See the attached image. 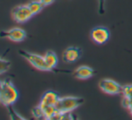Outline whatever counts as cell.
<instances>
[{
  "label": "cell",
  "instance_id": "obj_7",
  "mask_svg": "<svg viewBox=\"0 0 132 120\" xmlns=\"http://www.w3.org/2000/svg\"><path fill=\"white\" fill-rule=\"evenodd\" d=\"M27 33L24 30L18 27L0 31V38H6L14 42H21L25 40Z\"/></svg>",
  "mask_w": 132,
  "mask_h": 120
},
{
  "label": "cell",
  "instance_id": "obj_3",
  "mask_svg": "<svg viewBox=\"0 0 132 120\" xmlns=\"http://www.w3.org/2000/svg\"><path fill=\"white\" fill-rule=\"evenodd\" d=\"M84 103V99L79 97H73V96H66V97H59L57 104L56 109L62 113L72 112L77 109L78 107Z\"/></svg>",
  "mask_w": 132,
  "mask_h": 120
},
{
  "label": "cell",
  "instance_id": "obj_5",
  "mask_svg": "<svg viewBox=\"0 0 132 120\" xmlns=\"http://www.w3.org/2000/svg\"><path fill=\"white\" fill-rule=\"evenodd\" d=\"M122 87L119 82L110 78H104L100 81L99 88L104 93L110 95H118L122 92Z\"/></svg>",
  "mask_w": 132,
  "mask_h": 120
},
{
  "label": "cell",
  "instance_id": "obj_12",
  "mask_svg": "<svg viewBox=\"0 0 132 120\" xmlns=\"http://www.w3.org/2000/svg\"><path fill=\"white\" fill-rule=\"evenodd\" d=\"M27 5L29 6L31 12L33 14V15L39 14L40 11L43 9L44 5L40 1V0H34V1H31L27 4Z\"/></svg>",
  "mask_w": 132,
  "mask_h": 120
},
{
  "label": "cell",
  "instance_id": "obj_11",
  "mask_svg": "<svg viewBox=\"0 0 132 120\" xmlns=\"http://www.w3.org/2000/svg\"><path fill=\"white\" fill-rule=\"evenodd\" d=\"M44 58H45L46 64H47L48 67H49L50 71H52V70L55 69L57 64V61H59L56 53L51 50L47 51L46 54L44 55Z\"/></svg>",
  "mask_w": 132,
  "mask_h": 120
},
{
  "label": "cell",
  "instance_id": "obj_9",
  "mask_svg": "<svg viewBox=\"0 0 132 120\" xmlns=\"http://www.w3.org/2000/svg\"><path fill=\"white\" fill-rule=\"evenodd\" d=\"M82 50L77 47H68L64 50L62 54V59L65 63L71 64L77 62L81 58Z\"/></svg>",
  "mask_w": 132,
  "mask_h": 120
},
{
  "label": "cell",
  "instance_id": "obj_1",
  "mask_svg": "<svg viewBox=\"0 0 132 120\" xmlns=\"http://www.w3.org/2000/svg\"><path fill=\"white\" fill-rule=\"evenodd\" d=\"M19 97L18 90L10 79L0 80V103L8 107L13 105Z\"/></svg>",
  "mask_w": 132,
  "mask_h": 120
},
{
  "label": "cell",
  "instance_id": "obj_2",
  "mask_svg": "<svg viewBox=\"0 0 132 120\" xmlns=\"http://www.w3.org/2000/svg\"><path fill=\"white\" fill-rule=\"evenodd\" d=\"M59 96L52 90H48L43 94L40 99V106L43 109L45 119H51L56 112V104L59 100Z\"/></svg>",
  "mask_w": 132,
  "mask_h": 120
},
{
  "label": "cell",
  "instance_id": "obj_13",
  "mask_svg": "<svg viewBox=\"0 0 132 120\" xmlns=\"http://www.w3.org/2000/svg\"><path fill=\"white\" fill-rule=\"evenodd\" d=\"M31 113H32V116L37 119H45V116H44V112L43 109L42 108V107L40 105L34 107V108L31 109Z\"/></svg>",
  "mask_w": 132,
  "mask_h": 120
},
{
  "label": "cell",
  "instance_id": "obj_16",
  "mask_svg": "<svg viewBox=\"0 0 132 120\" xmlns=\"http://www.w3.org/2000/svg\"><path fill=\"white\" fill-rule=\"evenodd\" d=\"M11 66L10 61L5 59V58H0V75L7 72Z\"/></svg>",
  "mask_w": 132,
  "mask_h": 120
},
{
  "label": "cell",
  "instance_id": "obj_18",
  "mask_svg": "<svg viewBox=\"0 0 132 120\" xmlns=\"http://www.w3.org/2000/svg\"><path fill=\"white\" fill-rule=\"evenodd\" d=\"M105 4L106 0H98V13L103 14L105 13Z\"/></svg>",
  "mask_w": 132,
  "mask_h": 120
},
{
  "label": "cell",
  "instance_id": "obj_14",
  "mask_svg": "<svg viewBox=\"0 0 132 120\" xmlns=\"http://www.w3.org/2000/svg\"><path fill=\"white\" fill-rule=\"evenodd\" d=\"M122 96L125 99L132 100V84H127L122 87Z\"/></svg>",
  "mask_w": 132,
  "mask_h": 120
},
{
  "label": "cell",
  "instance_id": "obj_8",
  "mask_svg": "<svg viewBox=\"0 0 132 120\" xmlns=\"http://www.w3.org/2000/svg\"><path fill=\"white\" fill-rule=\"evenodd\" d=\"M91 39L96 44H105L110 39V31L103 26L95 27L91 31Z\"/></svg>",
  "mask_w": 132,
  "mask_h": 120
},
{
  "label": "cell",
  "instance_id": "obj_19",
  "mask_svg": "<svg viewBox=\"0 0 132 120\" xmlns=\"http://www.w3.org/2000/svg\"><path fill=\"white\" fill-rule=\"evenodd\" d=\"M42 4L44 5V6H47V5H51L52 3H54L55 0H40Z\"/></svg>",
  "mask_w": 132,
  "mask_h": 120
},
{
  "label": "cell",
  "instance_id": "obj_4",
  "mask_svg": "<svg viewBox=\"0 0 132 120\" xmlns=\"http://www.w3.org/2000/svg\"><path fill=\"white\" fill-rule=\"evenodd\" d=\"M18 53L20 54V56H22L24 59H26L31 66H33L38 70H40V71H50L49 67H48L47 64H46L44 56H40V55L29 52V51L26 50H19Z\"/></svg>",
  "mask_w": 132,
  "mask_h": 120
},
{
  "label": "cell",
  "instance_id": "obj_17",
  "mask_svg": "<svg viewBox=\"0 0 132 120\" xmlns=\"http://www.w3.org/2000/svg\"><path fill=\"white\" fill-rule=\"evenodd\" d=\"M122 106L124 108H128L129 110V113L132 116V100H129V99H125V98H122Z\"/></svg>",
  "mask_w": 132,
  "mask_h": 120
},
{
  "label": "cell",
  "instance_id": "obj_6",
  "mask_svg": "<svg viewBox=\"0 0 132 120\" xmlns=\"http://www.w3.org/2000/svg\"><path fill=\"white\" fill-rule=\"evenodd\" d=\"M12 15L16 23H23L29 21L33 16V14L31 12L27 5H21L15 6L12 11Z\"/></svg>",
  "mask_w": 132,
  "mask_h": 120
},
{
  "label": "cell",
  "instance_id": "obj_10",
  "mask_svg": "<svg viewBox=\"0 0 132 120\" xmlns=\"http://www.w3.org/2000/svg\"><path fill=\"white\" fill-rule=\"evenodd\" d=\"M94 73H95L94 70L87 66H79L73 72L74 76L77 79H80V80H86V79L91 78L92 76H94Z\"/></svg>",
  "mask_w": 132,
  "mask_h": 120
},
{
  "label": "cell",
  "instance_id": "obj_15",
  "mask_svg": "<svg viewBox=\"0 0 132 120\" xmlns=\"http://www.w3.org/2000/svg\"><path fill=\"white\" fill-rule=\"evenodd\" d=\"M6 108H7V110H8L9 117H10L11 119H13V120H20V119L24 120L25 119L24 117H23L20 114H18L17 112L15 111V109L13 108V105H10V106L6 107Z\"/></svg>",
  "mask_w": 132,
  "mask_h": 120
}]
</instances>
